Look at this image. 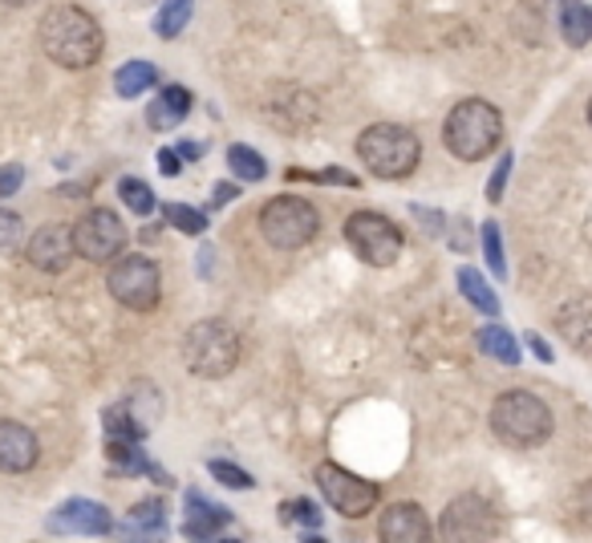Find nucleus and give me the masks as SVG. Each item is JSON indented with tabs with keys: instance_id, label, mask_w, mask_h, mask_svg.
<instances>
[{
	"instance_id": "36",
	"label": "nucleus",
	"mask_w": 592,
	"mask_h": 543,
	"mask_svg": "<svg viewBox=\"0 0 592 543\" xmlns=\"http://www.w3.org/2000/svg\"><path fill=\"white\" fill-rule=\"evenodd\" d=\"M159 171H163V175H178V171H183L178 151H159Z\"/></svg>"
},
{
	"instance_id": "32",
	"label": "nucleus",
	"mask_w": 592,
	"mask_h": 543,
	"mask_svg": "<svg viewBox=\"0 0 592 543\" xmlns=\"http://www.w3.org/2000/svg\"><path fill=\"white\" fill-rule=\"evenodd\" d=\"M21 236H24L21 215L0 212V252H12V248H17V244H21Z\"/></svg>"
},
{
	"instance_id": "20",
	"label": "nucleus",
	"mask_w": 592,
	"mask_h": 543,
	"mask_svg": "<svg viewBox=\"0 0 592 543\" xmlns=\"http://www.w3.org/2000/svg\"><path fill=\"white\" fill-rule=\"evenodd\" d=\"M159 82V70H154L151 61H126L119 73H114V90H119L122 98H139L146 94L151 85Z\"/></svg>"
},
{
	"instance_id": "39",
	"label": "nucleus",
	"mask_w": 592,
	"mask_h": 543,
	"mask_svg": "<svg viewBox=\"0 0 592 543\" xmlns=\"http://www.w3.org/2000/svg\"><path fill=\"white\" fill-rule=\"evenodd\" d=\"M203 154V146H195V142H183V146H178V158H200Z\"/></svg>"
},
{
	"instance_id": "30",
	"label": "nucleus",
	"mask_w": 592,
	"mask_h": 543,
	"mask_svg": "<svg viewBox=\"0 0 592 543\" xmlns=\"http://www.w3.org/2000/svg\"><path fill=\"white\" fill-rule=\"evenodd\" d=\"M207 471H212L224 486H236V491H239V486L248 491V486L256 483L248 471H239V467H232V462H224V459H212V462H207Z\"/></svg>"
},
{
	"instance_id": "25",
	"label": "nucleus",
	"mask_w": 592,
	"mask_h": 543,
	"mask_svg": "<svg viewBox=\"0 0 592 543\" xmlns=\"http://www.w3.org/2000/svg\"><path fill=\"white\" fill-rule=\"evenodd\" d=\"M191 4H195V0H166L163 12H159V21H154L159 37H178V33H183V29H187V21H191Z\"/></svg>"
},
{
	"instance_id": "37",
	"label": "nucleus",
	"mask_w": 592,
	"mask_h": 543,
	"mask_svg": "<svg viewBox=\"0 0 592 543\" xmlns=\"http://www.w3.org/2000/svg\"><path fill=\"white\" fill-rule=\"evenodd\" d=\"M232 195H236V187H232V183H220V187H215V207H224Z\"/></svg>"
},
{
	"instance_id": "40",
	"label": "nucleus",
	"mask_w": 592,
	"mask_h": 543,
	"mask_svg": "<svg viewBox=\"0 0 592 543\" xmlns=\"http://www.w3.org/2000/svg\"><path fill=\"white\" fill-rule=\"evenodd\" d=\"M9 4H33V0H9Z\"/></svg>"
},
{
	"instance_id": "8",
	"label": "nucleus",
	"mask_w": 592,
	"mask_h": 543,
	"mask_svg": "<svg viewBox=\"0 0 592 543\" xmlns=\"http://www.w3.org/2000/svg\"><path fill=\"white\" fill-rule=\"evenodd\" d=\"M345 244L354 248V256L361 264H374V268H390L398 256H402V232L394 219L378 212H357L349 215L345 224Z\"/></svg>"
},
{
	"instance_id": "17",
	"label": "nucleus",
	"mask_w": 592,
	"mask_h": 543,
	"mask_svg": "<svg viewBox=\"0 0 592 543\" xmlns=\"http://www.w3.org/2000/svg\"><path fill=\"white\" fill-rule=\"evenodd\" d=\"M187 114H191V90H183V85L159 90V98L146 106V122H151L154 131H175Z\"/></svg>"
},
{
	"instance_id": "4",
	"label": "nucleus",
	"mask_w": 592,
	"mask_h": 543,
	"mask_svg": "<svg viewBox=\"0 0 592 543\" xmlns=\"http://www.w3.org/2000/svg\"><path fill=\"white\" fill-rule=\"evenodd\" d=\"M357 154H361V163L369 166V175L406 178L418 166V158H422V146H418V139L406 131V126L378 122V126L361 131V139H357Z\"/></svg>"
},
{
	"instance_id": "22",
	"label": "nucleus",
	"mask_w": 592,
	"mask_h": 543,
	"mask_svg": "<svg viewBox=\"0 0 592 543\" xmlns=\"http://www.w3.org/2000/svg\"><path fill=\"white\" fill-rule=\"evenodd\" d=\"M106 459H110V471L114 474H139V471H151L146 459L139 454L131 438H106Z\"/></svg>"
},
{
	"instance_id": "19",
	"label": "nucleus",
	"mask_w": 592,
	"mask_h": 543,
	"mask_svg": "<svg viewBox=\"0 0 592 543\" xmlns=\"http://www.w3.org/2000/svg\"><path fill=\"white\" fill-rule=\"evenodd\" d=\"M560 33L572 49L592 41V9L584 0H560Z\"/></svg>"
},
{
	"instance_id": "35",
	"label": "nucleus",
	"mask_w": 592,
	"mask_h": 543,
	"mask_svg": "<svg viewBox=\"0 0 592 543\" xmlns=\"http://www.w3.org/2000/svg\"><path fill=\"white\" fill-rule=\"evenodd\" d=\"M508 166H511V154L499 163V171L491 175V183H487V199L491 203H499V195H503V183H508Z\"/></svg>"
},
{
	"instance_id": "16",
	"label": "nucleus",
	"mask_w": 592,
	"mask_h": 543,
	"mask_svg": "<svg viewBox=\"0 0 592 543\" xmlns=\"http://www.w3.org/2000/svg\"><path fill=\"white\" fill-rule=\"evenodd\" d=\"M557 329L560 337L581 349V354H592V296H581V300H569V305L557 313Z\"/></svg>"
},
{
	"instance_id": "1",
	"label": "nucleus",
	"mask_w": 592,
	"mask_h": 543,
	"mask_svg": "<svg viewBox=\"0 0 592 543\" xmlns=\"http://www.w3.org/2000/svg\"><path fill=\"white\" fill-rule=\"evenodd\" d=\"M37 37H41L45 58L58 61L61 70H90L106 45L102 24L78 4H53L37 24Z\"/></svg>"
},
{
	"instance_id": "23",
	"label": "nucleus",
	"mask_w": 592,
	"mask_h": 543,
	"mask_svg": "<svg viewBox=\"0 0 592 543\" xmlns=\"http://www.w3.org/2000/svg\"><path fill=\"white\" fill-rule=\"evenodd\" d=\"M459 288H462V296H467V300H471V305L479 308V313H487V317H491V313H499L496 293L487 288V280H483V276H479L474 268H462V272H459Z\"/></svg>"
},
{
	"instance_id": "5",
	"label": "nucleus",
	"mask_w": 592,
	"mask_h": 543,
	"mask_svg": "<svg viewBox=\"0 0 592 543\" xmlns=\"http://www.w3.org/2000/svg\"><path fill=\"white\" fill-rule=\"evenodd\" d=\"M183 361L200 378H227L239 361V337L227 320H200L183 341Z\"/></svg>"
},
{
	"instance_id": "2",
	"label": "nucleus",
	"mask_w": 592,
	"mask_h": 543,
	"mask_svg": "<svg viewBox=\"0 0 592 543\" xmlns=\"http://www.w3.org/2000/svg\"><path fill=\"white\" fill-rule=\"evenodd\" d=\"M442 139H447V151L462 163H479L487 154L496 151L499 139H503V119L499 110L483 98H467L447 114V126H442Z\"/></svg>"
},
{
	"instance_id": "41",
	"label": "nucleus",
	"mask_w": 592,
	"mask_h": 543,
	"mask_svg": "<svg viewBox=\"0 0 592 543\" xmlns=\"http://www.w3.org/2000/svg\"><path fill=\"white\" fill-rule=\"evenodd\" d=\"M589 122H592V102H589Z\"/></svg>"
},
{
	"instance_id": "9",
	"label": "nucleus",
	"mask_w": 592,
	"mask_h": 543,
	"mask_svg": "<svg viewBox=\"0 0 592 543\" xmlns=\"http://www.w3.org/2000/svg\"><path fill=\"white\" fill-rule=\"evenodd\" d=\"M73 248L90 264H110L126 248V227L110 207H94L73 224Z\"/></svg>"
},
{
	"instance_id": "38",
	"label": "nucleus",
	"mask_w": 592,
	"mask_h": 543,
	"mask_svg": "<svg viewBox=\"0 0 592 543\" xmlns=\"http://www.w3.org/2000/svg\"><path fill=\"white\" fill-rule=\"evenodd\" d=\"M528 345L535 349V357H540V361H552V349H548V345L540 341V337H528Z\"/></svg>"
},
{
	"instance_id": "10",
	"label": "nucleus",
	"mask_w": 592,
	"mask_h": 543,
	"mask_svg": "<svg viewBox=\"0 0 592 543\" xmlns=\"http://www.w3.org/2000/svg\"><path fill=\"white\" fill-rule=\"evenodd\" d=\"M439 535L442 540H455V543L491 540V535H499V515L483 495H459L447 511H442Z\"/></svg>"
},
{
	"instance_id": "15",
	"label": "nucleus",
	"mask_w": 592,
	"mask_h": 543,
	"mask_svg": "<svg viewBox=\"0 0 592 543\" xmlns=\"http://www.w3.org/2000/svg\"><path fill=\"white\" fill-rule=\"evenodd\" d=\"M61 532H82V535H110L114 532V515L98 503H85V499H70L65 508L53 515Z\"/></svg>"
},
{
	"instance_id": "7",
	"label": "nucleus",
	"mask_w": 592,
	"mask_h": 543,
	"mask_svg": "<svg viewBox=\"0 0 592 543\" xmlns=\"http://www.w3.org/2000/svg\"><path fill=\"white\" fill-rule=\"evenodd\" d=\"M106 288L122 308L151 313L159 305V293H163V276H159V264L146 256H114L106 272Z\"/></svg>"
},
{
	"instance_id": "18",
	"label": "nucleus",
	"mask_w": 592,
	"mask_h": 543,
	"mask_svg": "<svg viewBox=\"0 0 592 543\" xmlns=\"http://www.w3.org/2000/svg\"><path fill=\"white\" fill-rule=\"evenodd\" d=\"M232 520L224 508H215L200 491H191L187 495V523H183V532L195 535V540H207V535H220L224 532V523Z\"/></svg>"
},
{
	"instance_id": "27",
	"label": "nucleus",
	"mask_w": 592,
	"mask_h": 543,
	"mask_svg": "<svg viewBox=\"0 0 592 543\" xmlns=\"http://www.w3.org/2000/svg\"><path fill=\"white\" fill-rule=\"evenodd\" d=\"M119 195H122V203H126L134 215H151L154 212V191L146 187L143 178H122Z\"/></svg>"
},
{
	"instance_id": "34",
	"label": "nucleus",
	"mask_w": 592,
	"mask_h": 543,
	"mask_svg": "<svg viewBox=\"0 0 592 543\" xmlns=\"http://www.w3.org/2000/svg\"><path fill=\"white\" fill-rule=\"evenodd\" d=\"M24 183V171L21 166H0V199H9L12 191Z\"/></svg>"
},
{
	"instance_id": "12",
	"label": "nucleus",
	"mask_w": 592,
	"mask_h": 543,
	"mask_svg": "<svg viewBox=\"0 0 592 543\" xmlns=\"http://www.w3.org/2000/svg\"><path fill=\"white\" fill-rule=\"evenodd\" d=\"M24 252H29V264H33V268L65 272L73 264V256H78V248H73V227H65V224L37 227Z\"/></svg>"
},
{
	"instance_id": "13",
	"label": "nucleus",
	"mask_w": 592,
	"mask_h": 543,
	"mask_svg": "<svg viewBox=\"0 0 592 543\" xmlns=\"http://www.w3.org/2000/svg\"><path fill=\"white\" fill-rule=\"evenodd\" d=\"M37 459H41V447H37L33 430H29L24 422L0 418V471L24 474V471H33Z\"/></svg>"
},
{
	"instance_id": "21",
	"label": "nucleus",
	"mask_w": 592,
	"mask_h": 543,
	"mask_svg": "<svg viewBox=\"0 0 592 543\" xmlns=\"http://www.w3.org/2000/svg\"><path fill=\"white\" fill-rule=\"evenodd\" d=\"M479 349H483L487 357L503 361V366H520V345L511 341V332L499 329V325H487V329H479Z\"/></svg>"
},
{
	"instance_id": "14",
	"label": "nucleus",
	"mask_w": 592,
	"mask_h": 543,
	"mask_svg": "<svg viewBox=\"0 0 592 543\" xmlns=\"http://www.w3.org/2000/svg\"><path fill=\"white\" fill-rule=\"evenodd\" d=\"M430 515L418 503H394L381 511L378 535L386 543H427L430 540Z\"/></svg>"
},
{
	"instance_id": "26",
	"label": "nucleus",
	"mask_w": 592,
	"mask_h": 543,
	"mask_svg": "<svg viewBox=\"0 0 592 543\" xmlns=\"http://www.w3.org/2000/svg\"><path fill=\"white\" fill-rule=\"evenodd\" d=\"M166 520V511L159 499H146V503H139V508H131V515H126V523H131V532L134 535H143V532H159Z\"/></svg>"
},
{
	"instance_id": "24",
	"label": "nucleus",
	"mask_w": 592,
	"mask_h": 543,
	"mask_svg": "<svg viewBox=\"0 0 592 543\" xmlns=\"http://www.w3.org/2000/svg\"><path fill=\"white\" fill-rule=\"evenodd\" d=\"M227 163H232V171H236L244 183H261V178L268 175L264 158L252 151V146H232V151H227Z\"/></svg>"
},
{
	"instance_id": "11",
	"label": "nucleus",
	"mask_w": 592,
	"mask_h": 543,
	"mask_svg": "<svg viewBox=\"0 0 592 543\" xmlns=\"http://www.w3.org/2000/svg\"><path fill=\"white\" fill-rule=\"evenodd\" d=\"M317 486H320V495L329 499V508H337L341 515H349V520L369 515V508L378 503V486L341 471V467H333V462L317 467Z\"/></svg>"
},
{
	"instance_id": "3",
	"label": "nucleus",
	"mask_w": 592,
	"mask_h": 543,
	"mask_svg": "<svg viewBox=\"0 0 592 543\" xmlns=\"http://www.w3.org/2000/svg\"><path fill=\"white\" fill-rule=\"evenodd\" d=\"M491 430H496L499 442L508 447H540L548 434H552V410L544 406V398H535L528 390H508L499 393L496 406H491Z\"/></svg>"
},
{
	"instance_id": "31",
	"label": "nucleus",
	"mask_w": 592,
	"mask_h": 543,
	"mask_svg": "<svg viewBox=\"0 0 592 543\" xmlns=\"http://www.w3.org/2000/svg\"><path fill=\"white\" fill-rule=\"evenodd\" d=\"M483 248H487V264H491V272H508V264H503V239H499V227L496 224H483Z\"/></svg>"
},
{
	"instance_id": "6",
	"label": "nucleus",
	"mask_w": 592,
	"mask_h": 543,
	"mask_svg": "<svg viewBox=\"0 0 592 543\" xmlns=\"http://www.w3.org/2000/svg\"><path fill=\"white\" fill-rule=\"evenodd\" d=\"M317 207L305 199H293V195H276L261 207V232L264 239L280 252H296L305 248L308 239L317 236Z\"/></svg>"
},
{
	"instance_id": "29",
	"label": "nucleus",
	"mask_w": 592,
	"mask_h": 543,
	"mask_svg": "<svg viewBox=\"0 0 592 543\" xmlns=\"http://www.w3.org/2000/svg\"><path fill=\"white\" fill-rule=\"evenodd\" d=\"M166 219H171L178 232H187V236H203V232H207V215L195 212V207H183V203H171V207H166Z\"/></svg>"
},
{
	"instance_id": "33",
	"label": "nucleus",
	"mask_w": 592,
	"mask_h": 543,
	"mask_svg": "<svg viewBox=\"0 0 592 543\" xmlns=\"http://www.w3.org/2000/svg\"><path fill=\"white\" fill-rule=\"evenodd\" d=\"M572 515H576L584 527H592V483H584L581 491H576V499H572Z\"/></svg>"
},
{
	"instance_id": "28",
	"label": "nucleus",
	"mask_w": 592,
	"mask_h": 543,
	"mask_svg": "<svg viewBox=\"0 0 592 543\" xmlns=\"http://www.w3.org/2000/svg\"><path fill=\"white\" fill-rule=\"evenodd\" d=\"M280 523H288V527H317L320 511L308 499H288L285 508H280Z\"/></svg>"
}]
</instances>
